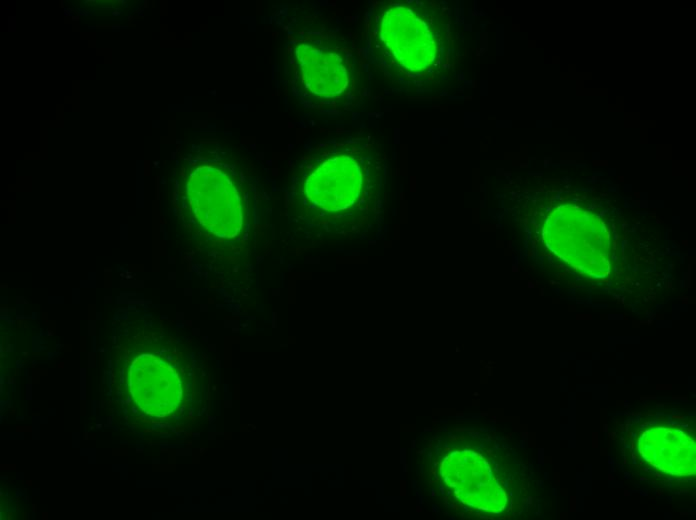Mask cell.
<instances>
[{
  "label": "cell",
  "instance_id": "obj_1",
  "mask_svg": "<svg viewBox=\"0 0 696 520\" xmlns=\"http://www.w3.org/2000/svg\"><path fill=\"white\" fill-rule=\"evenodd\" d=\"M386 177L385 151L369 132L320 141L294 165L289 220L317 236H364L382 220Z\"/></svg>",
  "mask_w": 696,
  "mask_h": 520
},
{
  "label": "cell",
  "instance_id": "obj_2",
  "mask_svg": "<svg viewBox=\"0 0 696 520\" xmlns=\"http://www.w3.org/2000/svg\"><path fill=\"white\" fill-rule=\"evenodd\" d=\"M279 22L286 36V85L296 102L323 115L359 108L369 92L368 65L350 35L297 11Z\"/></svg>",
  "mask_w": 696,
  "mask_h": 520
},
{
  "label": "cell",
  "instance_id": "obj_3",
  "mask_svg": "<svg viewBox=\"0 0 696 520\" xmlns=\"http://www.w3.org/2000/svg\"><path fill=\"white\" fill-rule=\"evenodd\" d=\"M452 21L436 1L375 2L365 19L367 62L392 81L426 84L449 67Z\"/></svg>",
  "mask_w": 696,
  "mask_h": 520
},
{
  "label": "cell",
  "instance_id": "obj_4",
  "mask_svg": "<svg viewBox=\"0 0 696 520\" xmlns=\"http://www.w3.org/2000/svg\"><path fill=\"white\" fill-rule=\"evenodd\" d=\"M180 210L199 234L231 254L248 256L259 221V196L238 160L222 154H200L183 164L179 182Z\"/></svg>",
  "mask_w": 696,
  "mask_h": 520
},
{
  "label": "cell",
  "instance_id": "obj_5",
  "mask_svg": "<svg viewBox=\"0 0 696 520\" xmlns=\"http://www.w3.org/2000/svg\"><path fill=\"white\" fill-rule=\"evenodd\" d=\"M440 471L446 484L466 505L493 513L504 509L506 494L488 463L476 452H452L441 463Z\"/></svg>",
  "mask_w": 696,
  "mask_h": 520
},
{
  "label": "cell",
  "instance_id": "obj_6",
  "mask_svg": "<svg viewBox=\"0 0 696 520\" xmlns=\"http://www.w3.org/2000/svg\"><path fill=\"white\" fill-rule=\"evenodd\" d=\"M642 457L657 469L675 476L695 474V442L681 430L654 427L642 433L638 442Z\"/></svg>",
  "mask_w": 696,
  "mask_h": 520
}]
</instances>
